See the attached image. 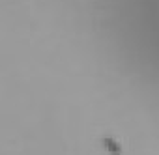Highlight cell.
<instances>
[{"label": "cell", "instance_id": "6da1fadb", "mask_svg": "<svg viewBox=\"0 0 159 155\" xmlns=\"http://www.w3.org/2000/svg\"><path fill=\"white\" fill-rule=\"evenodd\" d=\"M101 146H103L109 153H112V155H122V153H124L122 144H120L116 138H112V136H105V138L101 140Z\"/></svg>", "mask_w": 159, "mask_h": 155}]
</instances>
